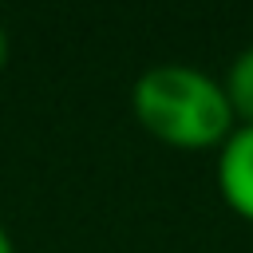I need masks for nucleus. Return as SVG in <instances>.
<instances>
[{
    "instance_id": "obj_1",
    "label": "nucleus",
    "mask_w": 253,
    "mask_h": 253,
    "mask_svg": "<svg viewBox=\"0 0 253 253\" xmlns=\"http://www.w3.org/2000/svg\"><path fill=\"white\" fill-rule=\"evenodd\" d=\"M130 111L146 134L178 150H210L237 130L221 79L178 59L150 63L134 79Z\"/></svg>"
},
{
    "instance_id": "obj_2",
    "label": "nucleus",
    "mask_w": 253,
    "mask_h": 253,
    "mask_svg": "<svg viewBox=\"0 0 253 253\" xmlns=\"http://www.w3.org/2000/svg\"><path fill=\"white\" fill-rule=\"evenodd\" d=\"M217 190L237 217L253 221V126H237L217 146Z\"/></svg>"
},
{
    "instance_id": "obj_3",
    "label": "nucleus",
    "mask_w": 253,
    "mask_h": 253,
    "mask_svg": "<svg viewBox=\"0 0 253 253\" xmlns=\"http://www.w3.org/2000/svg\"><path fill=\"white\" fill-rule=\"evenodd\" d=\"M221 87H225V99H229V107H233L237 126H253V43L241 47V51L229 59Z\"/></svg>"
},
{
    "instance_id": "obj_4",
    "label": "nucleus",
    "mask_w": 253,
    "mask_h": 253,
    "mask_svg": "<svg viewBox=\"0 0 253 253\" xmlns=\"http://www.w3.org/2000/svg\"><path fill=\"white\" fill-rule=\"evenodd\" d=\"M4 63H8V28L0 24V71H4Z\"/></svg>"
},
{
    "instance_id": "obj_5",
    "label": "nucleus",
    "mask_w": 253,
    "mask_h": 253,
    "mask_svg": "<svg viewBox=\"0 0 253 253\" xmlns=\"http://www.w3.org/2000/svg\"><path fill=\"white\" fill-rule=\"evenodd\" d=\"M0 253H16V241L8 237V229L0 225Z\"/></svg>"
}]
</instances>
